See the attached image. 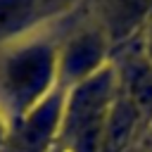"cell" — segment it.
Returning <instances> with one entry per match:
<instances>
[{"label":"cell","instance_id":"obj_1","mask_svg":"<svg viewBox=\"0 0 152 152\" xmlns=\"http://www.w3.org/2000/svg\"><path fill=\"white\" fill-rule=\"evenodd\" d=\"M114 93L116 86L109 69H97L78 83L64 109V135L71 152H100L102 128Z\"/></svg>","mask_w":152,"mask_h":152},{"label":"cell","instance_id":"obj_2","mask_svg":"<svg viewBox=\"0 0 152 152\" xmlns=\"http://www.w3.org/2000/svg\"><path fill=\"white\" fill-rule=\"evenodd\" d=\"M57 69L55 55L45 45H31L17 52L5 66V86L17 107L33 104L48 88Z\"/></svg>","mask_w":152,"mask_h":152},{"label":"cell","instance_id":"obj_6","mask_svg":"<svg viewBox=\"0 0 152 152\" xmlns=\"http://www.w3.org/2000/svg\"><path fill=\"white\" fill-rule=\"evenodd\" d=\"M121 93L126 95V100L131 102L140 121L152 116V62L150 59L145 62L140 59L126 69Z\"/></svg>","mask_w":152,"mask_h":152},{"label":"cell","instance_id":"obj_5","mask_svg":"<svg viewBox=\"0 0 152 152\" xmlns=\"http://www.w3.org/2000/svg\"><path fill=\"white\" fill-rule=\"evenodd\" d=\"M102 55V36L88 33V36H78L69 50L62 57V71L69 78L83 81L90 74L97 71V62Z\"/></svg>","mask_w":152,"mask_h":152},{"label":"cell","instance_id":"obj_4","mask_svg":"<svg viewBox=\"0 0 152 152\" xmlns=\"http://www.w3.org/2000/svg\"><path fill=\"white\" fill-rule=\"evenodd\" d=\"M152 0H104L102 7V24L104 33L112 40L126 38L138 24L150 14Z\"/></svg>","mask_w":152,"mask_h":152},{"label":"cell","instance_id":"obj_3","mask_svg":"<svg viewBox=\"0 0 152 152\" xmlns=\"http://www.w3.org/2000/svg\"><path fill=\"white\" fill-rule=\"evenodd\" d=\"M71 0H0V38H10Z\"/></svg>","mask_w":152,"mask_h":152}]
</instances>
